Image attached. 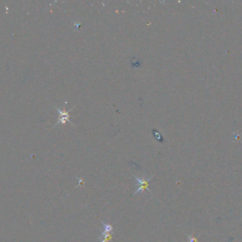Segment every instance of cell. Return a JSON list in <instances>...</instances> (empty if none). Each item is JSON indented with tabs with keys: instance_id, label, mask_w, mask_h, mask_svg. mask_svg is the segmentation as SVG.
Listing matches in <instances>:
<instances>
[{
	"instance_id": "1",
	"label": "cell",
	"mask_w": 242,
	"mask_h": 242,
	"mask_svg": "<svg viewBox=\"0 0 242 242\" xmlns=\"http://www.w3.org/2000/svg\"><path fill=\"white\" fill-rule=\"evenodd\" d=\"M136 181L137 182V184L139 185L140 187L137 188V191L134 193V195H136V194L139 193L140 192H143L145 189H147L149 190L148 188V182L150 181L151 177H148V178H144V177H142L140 178L139 177L135 176ZM150 191V190H149Z\"/></svg>"
},
{
	"instance_id": "2",
	"label": "cell",
	"mask_w": 242,
	"mask_h": 242,
	"mask_svg": "<svg viewBox=\"0 0 242 242\" xmlns=\"http://www.w3.org/2000/svg\"><path fill=\"white\" fill-rule=\"evenodd\" d=\"M55 108H56V109H57V111H58V112H59V114H60V117H59V118H58V121H57V122L56 123V124L54 126V127H55V126L58 124L59 123L65 124V122H66V121H69V122H70L71 124H72V121H70V120L69 119V111H68L67 112H66L65 111H61L60 109H59L58 108H57L56 107H55Z\"/></svg>"
},
{
	"instance_id": "3",
	"label": "cell",
	"mask_w": 242,
	"mask_h": 242,
	"mask_svg": "<svg viewBox=\"0 0 242 242\" xmlns=\"http://www.w3.org/2000/svg\"><path fill=\"white\" fill-rule=\"evenodd\" d=\"M104 232L105 233H111L113 230V227L110 224H104Z\"/></svg>"
},
{
	"instance_id": "4",
	"label": "cell",
	"mask_w": 242,
	"mask_h": 242,
	"mask_svg": "<svg viewBox=\"0 0 242 242\" xmlns=\"http://www.w3.org/2000/svg\"><path fill=\"white\" fill-rule=\"evenodd\" d=\"M190 242H198V237H195L192 235H186Z\"/></svg>"
}]
</instances>
